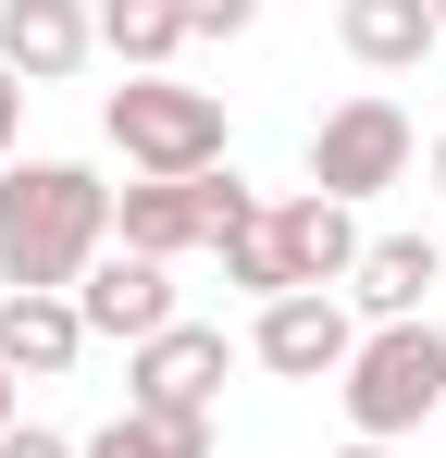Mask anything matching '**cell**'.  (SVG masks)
I'll list each match as a JSON object with an SVG mask.
<instances>
[{"label":"cell","mask_w":446,"mask_h":458,"mask_svg":"<svg viewBox=\"0 0 446 458\" xmlns=\"http://www.w3.org/2000/svg\"><path fill=\"white\" fill-rule=\"evenodd\" d=\"M87 25H99V50H112L124 75H161V63L186 50V13H174V0H87Z\"/></svg>","instance_id":"obj_14"},{"label":"cell","mask_w":446,"mask_h":458,"mask_svg":"<svg viewBox=\"0 0 446 458\" xmlns=\"http://www.w3.org/2000/svg\"><path fill=\"white\" fill-rule=\"evenodd\" d=\"M335 458H397V446H360V434H347V446H335Z\"/></svg>","instance_id":"obj_22"},{"label":"cell","mask_w":446,"mask_h":458,"mask_svg":"<svg viewBox=\"0 0 446 458\" xmlns=\"http://www.w3.org/2000/svg\"><path fill=\"white\" fill-rule=\"evenodd\" d=\"M13 161H25V87L0 75V174H13Z\"/></svg>","instance_id":"obj_19"},{"label":"cell","mask_w":446,"mask_h":458,"mask_svg":"<svg viewBox=\"0 0 446 458\" xmlns=\"http://www.w3.org/2000/svg\"><path fill=\"white\" fill-rule=\"evenodd\" d=\"M74 322H87V335H112V347H149L161 322H186V310H174V260L99 248V260L74 273Z\"/></svg>","instance_id":"obj_8"},{"label":"cell","mask_w":446,"mask_h":458,"mask_svg":"<svg viewBox=\"0 0 446 458\" xmlns=\"http://www.w3.org/2000/svg\"><path fill=\"white\" fill-rule=\"evenodd\" d=\"M223 372H236V335L223 322H161L149 347H124V409H149V421L211 409L223 421Z\"/></svg>","instance_id":"obj_6"},{"label":"cell","mask_w":446,"mask_h":458,"mask_svg":"<svg viewBox=\"0 0 446 458\" xmlns=\"http://www.w3.org/2000/svg\"><path fill=\"white\" fill-rule=\"evenodd\" d=\"M248 211H261V186H236V174H137V186H112V248L186 260V248H223Z\"/></svg>","instance_id":"obj_3"},{"label":"cell","mask_w":446,"mask_h":458,"mask_svg":"<svg viewBox=\"0 0 446 458\" xmlns=\"http://www.w3.org/2000/svg\"><path fill=\"white\" fill-rule=\"evenodd\" d=\"M174 13H186V38H248L261 25V0H174Z\"/></svg>","instance_id":"obj_17"},{"label":"cell","mask_w":446,"mask_h":458,"mask_svg":"<svg viewBox=\"0 0 446 458\" xmlns=\"http://www.w3.org/2000/svg\"><path fill=\"white\" fill-rule=\"evenodd\" d=\"M434 285H446V248H434V235H372L360 273H347V310H360V322H422Z\"/></svg>","instance_id":"obj_11"},{"label":"cell","mask_w":446,"mask_h":458,"mask_svg":"<svg viewBox=\"0 0 446 458\" xmlns=\"http://www.w3.org/2000/svg\"><path fill=\"white\" fill-rule=\"evenodd\" d=\"M335 50L360 75H422L446 50V25H434V0H335Z\"/></svg>","instance_id":"obj_10"},{"label":"cell","mask_w":446,"mask_h":458,"mask_svg":"<svg viewBox=\"0 0 446 458\" xmlns=\"http://www.w3.org/2000/svg\"><path fill=\"white\" fill-rule=\"evenodd\" d=\"M248 360L286 372V384H335L347 360H360V310L322 298V285H297V298H273L261 322H248Z\"/></svg>","instance_id":"obj_7"},{"label":"cell","mask_w":446,"mask_h":458,"mask_svg":"<svg viewBox=\"0 0 446 458\" xmlns=\"http://www.w3.org/2000/svg\"><path fill=\"white\" fill-rule=\"evenodd\" d=\"M211 260H223V285H236V298H248V310H273V298H297V273H286V224H273V199H261V211H248V224H236V235H223Z\"/></svg>","instance_id":"obj_16"},{"label":"cell","mask_w":446,"mask_h":458,"mask_svg":"<svg viewBox=\"0 0 446 458\" xmlns=\"http://www.w3.org/2000/svg\"><path fill=\"white\" fill-rule=\"evenodd\" d=\"M335 396H347L360 446H397V434L446 421V335L434 322H360V360L335 372Z\"/></svg>","instance_id":"obj_2"},{"label":"cell","mask_w":446,"mask_h":458,"mask_svg":"<svg viewBox=\"0 0 446 458\" xmlns=\"http://www.w3.org/2000/svg\"><path fill=\"white\" fill-rule=\"evenodd\" d=\"M211 446H223V421H211V409H174V421L124 409V421H99L74 458H211Z\"/></svg>","instance_id":"obj_15"},{"label":"cell","mask_w":446,"mask_h":458,"mask_svg":"<svg viewBox=\"0 0 446 458\" xmlns=\"http://www.w3.org/2000/svg\"><path fill=\"white\" fill-rule=\"evenodd\" d=\"M87 50H99L87 0H0V75L25 87V99H38V87H74Z\"/></svg>","instance_id":"obj_9"},{"label":"cell","mask_w":446,"mask_h":458,"mask_svg":"<svg viewBox=\"0 0 446 458\" xmlns=\"http://www.w3.org/2000/svg\"><path fill=\"white\" fill-rule=\"evenodd\" d=\"M273 224H286V273H297V285H322V298L360 273V248H372V235H360V211H347V199H322V186L273 199Z\"/></svg>","instance_id":"obj_12"},{"label":"cell","mask_w":446,"mask_h":458,"mask_svg":"<svg viewBox=\"0 0 446 458\" xmlns=\"http://www.w3.org/2000/svg\"><path fill=\"white\" fill-rule=\"evenodd\" d=\"M0 458H74V434H50V421H13V434H0Z\"/></svg>","instance_id":"obj_18"},{"label":"cell","mask_w":446,"mask_h":458,"mask_svg":"<svg viewBox=\"0 0 446 458\" xmlns=\"http://www.w3.org/2000/svg\"><path fill=\"white\" fill-rule=\"evenodd\" d=\"M112 248V186L87 161H13L0 174V298H74V273Z\"/></svg>","instance_id":"obj_1"},{"label":"cell","mask_w":446,"mask_h":458,"mask_svg":"<svg viewBox=\"0 0 446 458\" xmlns=\"http://www.w3.org/2000/svg\"><path fill=\"white\" fill-rule=\"evenodd\" d=\"M422 174H434V199H446V137H434V161H422Z\"/></svg>","instance_id":"obj_21"},{"label":"cell","mask_w":446,"mask_h":458,"mask_svg":"<svg viewBox=\"0 0 446 458\" xmlns=\"http://www.w3.org/2000/svg\"><path fill=\"white\" fill-rule=\"evenodd\" d=\"M434 25H446V0H434Z\"/></svg>","instance_id":"obj_23"},{"label":"cell","mask_w":446,"mask_h":458,"mask_svg":"<svg viewBox=\"0 0 446 458\" xmlns=\"http://www.w3.org/2000/svg\"><path fill=\"white\" fill-rule=\"evenodd\" d=\"M409 149H422V137H409V112H397L384 87H360V99H335V112L310 124V186L360 211V199H384V186L409 174Z\"/></svg>","instance_id":"obj_5"},{"label":"cell","mask_w":446,"mask_h":458,"mask_svg":"<svg viewBox=\"0 0 446 458\" xmlns=\"http://www.w3.org/2000/svg\"><path fill=\"white\" fill-rule=\"evenodd\" d=\"M99 137L137 161V174H223V99L174 75H124L99 99Z\"/></svg>","instance_id":"obj_4"},{"label":"cell","mask_w":446,"mask_h":458,"mask_svg":"<svg viewBox=\"0 0 446 458\" xmlns=\"http://www.w3.org/2000/svg\"><path fill=\"white\" fill-rule=\"evenodd\" d=\"M13 421H25V384H13V372H0V434H13Z\"/></svg>","instance_id":"obj_20"},{"label":"cell","mask_w":446,"mask_h":458,"mask_svg":"<svg viewBox=\"0 0 446 458\" xmlns=\"http://www.w3.org/2000/svg\"><path fill=\"white\" fill-rule=\"evenodd\" d=\"M74 360H87L74 298H0V372H13V384H63Z\"/></svg>","instance_id":"obj_13"}]
</instances>
